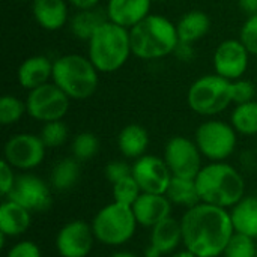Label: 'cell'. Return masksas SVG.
Listing matches in <instances>:
<instances>
[{"mask_svg": "<svg viewBox=\"0 0 257 257\" xmlns=\"http://www.w3.org/2000/svg\"><path fill=\"white\" fill-rule=\"evenodd\" d=\"M181 227L182 247L197 257L223 256L235 235L229 209L203 202L185 209Z\"/></svg>", "mask_w": 257, "mask_h": 257, "instance_id": "1", "label": "cell"}, {"mask_svg": "<svg viewBox=\"0 0 257 257\" xmlns=\"http://www.w3.org/2000/svg\"><path fill=\"white\" fill-rule=\"evenodd\" d=\"M200 200L224 209L233 208L245 196L241 172L226 161L208 163L196 176Z\"/></svg>", "mask_w": 257, "mask_h": 257, "instance_id": "2", "label": "cell"}, {"mask_svg": "<svg viewBox=\"0 0 257 257\" xmlns=\"http://www.w3.org/2000/svg\"><path fill=\"white\" fill-rule=\"evenodd\" d=\"M133 56L142 60H160L175 53L179 36L176 23L164 15L151 14L130 29Z\"/></svg>", "mask_w": 257, "mask_h": 257, "instance_id": "3", "label": "cell"}, {"mask_svg": "<svg viewBox=\"0 0 257 257\" xmlns=\"http://www.w3.org/2000/svg\"><path fill=\"white\" fill-rule=\"evenodd\" d=\"M130 30L105 21L87 41V57L102 74H113L131 57Z\"/></svg>", "mask_w": 257, "mask_h": 257, "instance_id": "4", "label": "cell"}, {"mask_svg": "<svg viewBox=\"0 0 257 257\" xmlns=\"http://www.w3.org/2000/svg\"><path fill=\"white\" fill-rule=\"evenodd\" d=\"M99 71L87 56L71 53L53 60L51 81L71 101H84L93 96L99 84Z\"/></svg>", "mask_w": 257, "mask_h": 257, "instance_id": "5", "label": "cell"}, {"mask_svg": "<svg viewBox=\"0 0 257 257\" xmlns=\"http://www.w3.org/2000/svg\"><path fill=\"white\" fill-rule=\"evenodd\" d=\"M90 226L98 242L108 247H120L134 236L139 223L131 206L113 200L95 214Z\"/></svg>", "mask_w": 257, "mask_h": 257, "instance_id": "6", "label": "cell"}, {"mask_svg": "<svg viewBox=\"0 0 257 257\" xmlns=\"http://www.w3.org/2000/svg\"><path fill=\"white\" fill-rule=\"evenodd\" d=\"M187 104L199 116L214 117L229 108L232 101V81L218 74H206L191 83L187 92Z\"/></svg>", "mask_w": 257, "mask_h": 257, "instance_id": "7", "label": "cell"}, {"mask_svg": "<svg viewBox=\"0 0 257 257\" xmlns=\"http://www.w3.org/2000/svg\"><path fill=\"white\" fill-rule=\"evenodd\" d=\"M194 142L209 163L226 161L236 149L238 133L229 122L209 119L197 126Z\"/></svg>", "mask_w": 257, "mask_h": 257, "instance_id": "8", "label": "cell"}, {"mask_svg": "<svg viewBox=\"0 0 257 257\" xmlns=\"http://www.w3.org/2000/svg\"><path fill=\"white\" fill-rule=\"evenodd\" d=\"M69 96L53 81L29 90L26 98L27 114L41 123L62 120L69 110Z\"/></svg>", "mask_w": 257, "mask_h": 257, "instance_id": "9", "label": "cell"}, {"mask_svg": "<svg viewBox=\"0 0 257 257\" xmlns=\"http://www.w3.org/2000/svg\"><path fill=\"white\" fill-rule=\"evenodd\" d=\"M47 154L42 139L32 133H18L8 139L3 146V160L15 170L32 172L39 167Z\"/></svg>", "mask_w": 257, "mask_h": 257, "instance_id": "10", "label": "cell"}, {"mask_svg": "<svg viewBox=\"0 0 257 257\" xmlns=\"http://www.w3.org/2000/svg\"><path fill=\"white\" fill-rule=\"evenodd\" d=\"M173 176L196 179L203 167V155L194 140L175 136L164 146L163 155Z\"/></svg>", "mask_w": 257, "mask_h": 257, "instance_id": "11", "label": "cell"}, {"mask_svg": "<svg viewBox=\"0 0 257 257\" xmlns=\"http://www.w3.org/2000/svg\"><path fill=\"white\" fill-rule=\"evenodd\" d=\"M6 199L20 203L32 214L45 212L47 209H50L53 202L51 188L48 187V184L42 178L30 172H24L17 176L15 185Z\"/></svg>", "mask_w": 257, "mask_h": 257, "instance_id": "12", "label": "cell"}, {"mask_svg": "<svg viewBox=\"0 0 257 257\" xmlns=\"http://www.w3.org/2000/svg\"><path fill=\"white\" fill-rule=\"evenodd\" d=\"M250 53L245 45L238 39L223 41L214 51L212 65L214 72L220 77L235 81L244 77L250 63Z\"/></svg>", "mask_w": 257, "mask_h": 257, "instance_id": "13", "label": "cell"}, {"mask_svg": "<svg viewBox=\"0 0 257 257\" xmlns=\"http://www.w3.org/2000/svg\"><path fill=\"white\" fill-rule=\"evenodd\" d=\"M96 238L92 226L83 220L68 221L56 235L54 245L60 257H87Z\"/></svg>", "mask_w": 257, "mask_h": 257, "instance_id": "14", "label": "cell"}, {"mask_svg": "<svg viewBox=\"0 0 257 257\" xmlns=\"http://www.w3.org/2000/svg\"><path fill=\"white\" fill-rule=\"evenodd\" d=\"M133 176L143 193L166 194L173 178L164 158L146 154L133 163Z\"/></svg>", "mask_w": 257, "mask_h": 257, "instance_id": "15", "label": "cell"}, {"mask_svg": "<svg viewBox=\"0 0 257 257\" xmlns=\"http://www.w3.org/2000/svg\"><path fill=\"white\" fill-rule=\"evenodd\" d=\"M131 208L139 226L152 229L154 226L172 215L173 205L166 194L142 193V196Z\"/></svg>", "mask_w": 257, "mask_h": 257, "instance_id": "16", "label": "cell"}, {"mask_svg": "<svg viewBox=\"0 0 257 257\" xmlns=\"http://www.w3.org/2000/svg\"><path fill=\"white\" fill-rule=\"evenodd\" d=\"M151 6L152 0H108L105 12L108 21L130 30L151 15Z\"/></svg>", "mask_w": 257, "mask_h": 257, "instance_id": "17", "label": "cell"}, {"mask_svg": "<svg viewBox=\"0 0 257 257\" xmlns=\"http://www.w3.org/2000/svg\"><path fill=\"white\" fill-rule=\"evenodd\" d=\"M53 78V60L44 54H35L24 59L17 71V81L24 90H33Z\"/></svg>", "mask_w": 257, "mask_h": 257, "instance_id": "18", "label": "cell"}, {"mask_svg": "<svg viewBox=\"0 0 257 257\" xmlns=\"http://www.w3.org/2000/svg\"><path fill=\"white\" fill-rule=\"evenodd\" d=\"M68 5V0H32V14L39 27L56 32L69 23Z\"/></svg>", "mask_w": 257, "mask_h": 257, "instance_id": "19", "label": "cell"}, {"mask_svg": "<svg viewBox=\"0 0 257 257\" xmlns=\"http://www.w3.org/2000/svg\"><path fill=\"white\" fill-rule=\"evenodd\" d=\"M32 212L20 203L5 199L0 205V233L6 238H18L29 230Z\"/></svg>", "mask_w": 257, "mask_h": 257, "instance_id": "20", "label": "cell"}, {"mask_svg": "<svg viewBox=\"0 0 257 257\" xmlns=\"http://www.w3.org/2000/svg\"><path fill=\"white\" fill-rule=\"evenodd\" d=\"M149 244L157 247L164 256H169L179 250V247L182 245L181 220H176L170 215L157 226H154L151 229Z\"/></svg>", "mask_w": 257, "mask_h": 257, "instance_id": "21", "label": "cell"}, {"mask_svg": "<svg viewBox=\"0 0 257 257\" xmlns=\"http://www.w3.org/2000/svg\"><path fill=\"white\" fill-rule=\"evenodd\" d=\"M149 148V134L145 126L139 123H130L117 134V149L126 160L136 161L146 155Z\"/></svg>", "mask_w": 257, "mask_h": 257, "instance_id": "22", "label": "cell"}, {"mask_svg": "<svg viewBox=\"0 0 257 257\" xmlns=\"http://www.w3.org/2000/svg\"><path fill=\"white\" fill-rule=\"evenodd\" d=\"M229 212L235 233L257 241V196H244Z\"/></svg>", "mask_w": 257, "mask_h": 257, "instance_id": "23", "label": "cell"}, {"mask_svg": "<svg viewBox=\"0 0 257 257\" xmlns=\"http://www.w3.org/2000/svg\"><path fill=\"white\" fill-rule=\"evenodd\" d=\"M105 21H108L105 9L96 6L90 9H77L75 14L69 18L68 26L71 33L77 39L87 42L92 38V35L98 30V27L102 26Z\"/></svg>", "mask_w": 257, "mask_h": 257, "instance_id": "24", "label": "cell"}, {"mask_svg": "<svg viewBox=\"0 0 257 257\" xmlns=\"http://www.w3.org/2000/svg\"><path fill=\"white\" fill-rule=\"evenodd\" d=\"M176 30L181 42L196 44L209 33L211 18L200 9L188 11L178 20Z\"/></svg>", "mask_w": 257, "mask_h": 257, "instance_id": "25", "label": "cell"}, {"mask_svg": "<svg viewBox=\"0 0 257 257\" xmlns=\"http://www.w3.org/2000/svg\"><path fill=\"white\" fill-rule=\"evenodd\" d=\"M81 175L80 161L74 157H66L59 160L50 173V185L56 191H69L72 190Z\"/></svg>", "mask_w": 257, "mask_h": 257, "instance_id": "26", "label": "cell"}, {"mask_svg": "<svg viewBox=\"0 0 257 257\" xmlns=\"http://www.w3.org/2000/svg\"><path fill=\"white\" fill-rule=\"evenodd\" d=\"M166 196L172 202V205L182 206L185 209H190L202 202L200 196H199L196 179H191V178L173 176L170 181V185L166 191Z\"/></svg>", "mask_w": 257, "mask_h": 257, "instance_id": "27", "label": "cell"}, {"mask_svg": "<svg viewBox=\"0 0 257 257\" xmlns=\"http://www.w3.org/2000/svg\"><path fill=\"white\" fill-rule=\"evenodd\" d=\"M230 123L235 131L245 137L257 136V101L236 104L230 114Z\"/></svg>", "mask_w": 257, "mask_h": 257, "instance_id": "28", "label": "cell"}, {"mask_svg": "<svg viewBox=\"0 0 257 257\" xmlns=\"http://www.w3.org/2000/svg\"><path fill=\"white\" fill-rule=\"evenodd\" d=\"M71 151L72 157L80 163L89 161L99 152V139L90 131L78 133L72 140Z\"/></svg>", "mask_w": 257, "mask_h": 257, "instance_id": "29", "label": "cell"}, {"mask_svg": "<svg viewBox=\"0 0 257 257\" xmlns=\"http://www.w3.org/2000/svg\"><path fill=\"white\" fill-rule=\"evenodd\" d=\"M24 114H27L26 101L15 95H3L0 98V123L3 126L18 123Z\"/></svg>", "mask_w": 257, "mask_h": 257, "instance_id": "30", "label": "cell"}, {"mask_svg": "<svg viewBox=\"0 0 257 257\" xmlns=\"http://www.w3.org/2000/svg\"><path fill=\"white\" fill-rule=\"evenodd\" d=\"M142 193L143 191L133 175L113 184V188H111L113 200L126 206H133L137 202V199L142 196Z\"/></svg>", "mask_w": 257, "mask_h": 257, "instance_id": "31", "label": "cell"}, {"mask_svg": "<svg viewBox=\"0 0 257 257\" xmlns=\"http://www.w3.org/2000/svg\"><path fill=\"white\" fill-rule=\"evenodd\" d=\"M68 136H69V131L63 120H53V122L42 123V130L39 134L47 149L60 148L62 145L66 143Z\"/></svg>", "mask_w": 257, "mask_h": 257, "instance_id": "32", "label": "cell"}, {"mask_svg": "<svg viewBox=\"0 0 257 257\" xmlns=\"http://www.w3.org/2000/svg\"><path fill=\"white\" fill-rule=\"evenodd\" d=\"M224 257H257V241L241 235V233H235L230 239V242L227 244L224 253Z\"/></svg>", "mask_w": 257, "mask_h": 257, "instance_id": "33", "label": "cell"}, {"mask_svg": "<svg viewBox=\"0 0 257 257\" xmlns=\"http://www.w3.org/2000/svg\"><path fill=\"white\" fill-rule=\"evenodd\" d=\"M239 41L251 56H257V14L248 15L239 30Z\"/></svg>", "mask_w": 257, "mask_h": 257, "instance_id": "34", "label": "cell"}, {"mask_svg": "<svg viewBox=\"0 0 257 257\" xmlns=\"http://www.w3.org/2000/svg\"><path fill=\"white\" fill-rule=\"evenodd\" d=\"M254 95H256V86L253 81L244 77L232 81V101L235 105L254 101Z\"/></svg>", "mask_w": 257, "mask_h": 257, "instance_id": "35", "label": "cell"}, {"mask_svg": "<svg viewBox=\"0 0 257 257\" xmlns=\"http://www.w3.org/2000/svg\"><path fill=\"white\" fill-rule=\"evenodd\" d=\"M104 175L105 179L113 185L133 175V164H128L126 161L122 160H113L104 167Z\"/></svg>", "mask_w": 257, "mask_h": 257, "instance_id": "36", "label": "cell"}, {"mask_svg": "<svg viewBox=\"0 0 257 257\" xmlns=\"http://www.w3.org/2000/svg\"><path fill=\"white\" fill-rule=\"evenodd\" d=\"M6 257H42V253L36 242L30 239H23L15 242L6 251Z\"/></svg>", "mask_w": 257, "mask_h": 257, "instance_id": "37", "label": "cell"}, {"mask_svg": "<svg viewBox=\"0 0 257 257\" xmlns=\"http://www.w3.org/2000/svg\"><path fill=\"white\" fill-rule=\"evenodd\" d=\"M17 176L18 175H15V169L9 163L2 160V163H0V194L3 199H6L9 196V193L12 191Z\"/></svg>", "mask_w": 257, "mask_h": 257, "instance_id": "38", "label": "cell"}, {"mask_svg": "<svg viewBox=\"0 0 257 257\" xmlns=\"http://www.w3.org/2000/svg\"><path fill=\"white\" fill-rule=\"evenodd\" d=\"M173 54L176 56L178 60H181L184 63H188V62H191L196 57L194 44H188V42H181L179 41V44H178V47H176Z\"/></svg>", "mask_w": 257, "mask_h": 257, "instance_id": "39", "label": "cell"}, {"mask_svg": "<svg viewBox=\"0 0 257 257\" xmlns=\"http://www.w3.org/2000/svg\"><path fill=\"white\" fill-rule=\"evenodd\" d=\"M101 0H68V3L71 6H74L75 9H90V8H96L99 5Z\"/></svg>", "mask_w": 257, "mask_h": 257, "instance_id": "40", "label": "cell"}, {"mask_svg": "<svg viewBox=\"0 0 257 257\" xmlns=\"http://www.w3.org/2000/svg\"><path fill=\"white\" fill-rule=\"evenodd\" d=\"M238 5L247 15L257 14V0H238Z\"/></svg>", "mask_w": 257, "mask_h": 257, "instance_id": "41", "label": "cell"}, {"mask_svg": "<svg viewBox=\"0 0 257 257\" xmlns=\"http://www.w3.org/2000/svg\"><path fill=\"white\" fill-rule=\"evenodd\" d=\"M143 257H164V254L157 247H154L152 244H148L145 251H143Z\"/></svg>", "mask_w": 257, "mask_h": 257, "instance_id": "42", "label": "cell"}, {"mask_svg": "<svg viewBox=\"0 0 257 257\" xmlns=\"http://www.w3.org/2000/svg\"><path fill=\"white\" fill-rule=\"evenodd\" d=\"M167 257H197L196 254H193L190 250H187V248H181V250H176L175 253H172V254H169Z\"/></svg>", "mask_w": 257, "mask_h": 257, "instance_id": "43", "label": "cell"}, {"mask_svg": "<svg viewBox=\"0 0 257 257\" xmlns=\"http://www.w3.org/2000/svg\"><path fill=\"white\" fill-rule=\"evenodd\" d=\"M110 257H139L137 254L131 253V251H125V250H120V251H116L113 253Z\"/></svg>", "mask_w": 257, "mask_h": 257, "instance_id": "44", "label": "cell"}, {"mask_svg": "<svg viewBox=\"0 0 257 257\" xmlns=\"http://www.w3.org/2000/svg\"><path fill=\"white\" fill-rule=\"evenodd\" d=\"M152 2H164V0H152Z\"/></svg>", "mask_w": 257, "mask_h": 257, "instance_id": "45", "label": "cell"}]
</instances>
